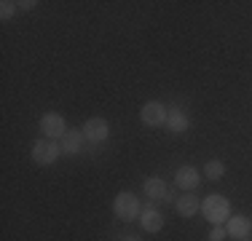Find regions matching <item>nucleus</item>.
<instances>
[{
  "label": "nucleus",
  "mask_w": 252,
  "mask_h": 241,
  "mask_svg": "<svg viewBox=\"0 0 252 241\" xmlns=\"http://www.w3.org/2000/svg\"><path fill=\"white\" fill-rule=\"evenodd\" d=\"M201 212H204V217H207L212 225H223L228 217H231V204H228V198L212 193V196H207L201 201Z\"/></svg>",
  "instance_id": "nucleus-1"
},
{
  "label": "nucleus",
  "mask_w": 252,
  "mask_h": 241,
  "mask_svg": "<svg viewBox=\"0 0 252 241\" xmlns=\"http://www.w3.org/2000/svg\"><path fill=\"white\" fill-rule=\"evenodd\" d=\"M113 212H116L118 220H134V217L142 214L140 198H137L134 193H118L116 201H113Z\"/></svg>",
  "instance_id": "nucleus-2"
},
{
  "label": "nucleus",
  "mask_w": 252,
  "mask_h": 241,
  "mask_svg": "<svg viewBox=\"0 0 252 241\" xmlns=\"http://www.w3.org/2000/svg\"><path fill=\"white\" fill-rule=\"evenodd\" d=\"M62 153V145H57V140H38L32 145V161L38 166H51Z\"/></svg>",
  "instance_id": "nucleus-3"
},
{
  "label": "nucleus",
  "mask_w": 252,
  "mask_h": 241,
  "mask_svg": "<svg viewBox=\"0 0 252 241\" xmlns=\"http://www.w3.org/2000/svg\"><path fill=\"white\" fill-rule=\"evenodd\" d=\"M40 131L46 134V140H62L64 134H67V123H64V118L59 116V113H46L43 118H40Z\"/></svg>",
  "instance_id": "nucleus-4"
},
{
  "label": "nucleus",
  "mask_w": 252,
  "mask_h": 241,
  "mask_svg": "<svg viewBox=\"0 0 252 241\" xmlns=\"http://www.w3.org/2000/svg\"><path fill=\"white\" fill-rule=\"evenodd\" d=\"M166 116H169V110H166L161 102H145L142 105V110H140V118H142V123L145 126H161V123H166Z\"/></svg>",
  "instance_id": "nucleus-5"
},
{
  "label": "nucleus",
  "mask_w": 252,
  "mask_h": 241,
  "mask_svg": "<svg viewBox=\"0 0 252 241\" xmlns=\"http://www.w3.org/2000/svg\"><path fill=\"white\" fill-rule=\"evenodd\" d=\"M225 231H228V236L231 239H250L252 236V220L250 217H244V214H233V217H228V225H225Z\"/></svg>",
  "instance_id": "nucleus-6"
},
{
  "label": "nucleus",
  "mask_w": 252,
  "mask_h": 241,
  "mask_svg": "<svg viewBox=\"0 0 252 241\" xmlns=\"http://www.w3.org/2000/svg\"><path fill=\"white\" fill-rule=\"evenodd\" d=\"M107 134H110V126H107L105 118H89L83 123V137L89 142H102V140H107Z\"/></svg>",
  "instance_id": "nucleus-7"
},
{
  "label": "nucleus",
  "mask_w": 252,
  "mask_h": 241,
  "mask_svg": "<svg viewBox=\"0 0 252 241\" xmlns=\"http://www.w3.org/2000/svg\"><path fill=\"white\" fill-rule=\"evenodd\" d=\"M175 182H177V188H183L185 193L196 190V188H199V182H201L199 169H196V166H180L177 174H175Z\"/></svg>",
  "instance_id": "nucleus-8"
},
{
  "label": "nucleus",
  "mask_w": 252,
  "mask_h": 241,
  "mask_svg": "<svg viewBox=\"0 0 252 241\" xmlns=\"http://www.w3.org/2000/svg\"><path fill=\"white\" fill-rule=\"evenodd\" d=\"M175 209L180 217H193L196 212H201V201L193 193H183L180 198H175Z\"/></svg>",
  "instance_id": "nucleus-9"
},
{
  "label": "nucleus",
  "mask_w": 252,
  "mask_h": 241,
  "mask_svg": "<svg viewBox=\"0 0 252 241\" xmlns=\"http://www.w3.org/2000/svg\"><path fill=\"white\" fill-rule=\"evenodd\" d=\"M140 225H142V231H145V233H158L161 228H164V214H161L158 209L148 207L145 212L140 214Z\"/></svg>",
  "instance_id": "nucleus-10"
},
{
  "label": "nucleus",
  "mask_w": 252,
  "mask_h": 241,
  "mask_svg": "<svg viewBox=\"0 0 252 241\" xmlns=\"http://www.w3.org/2000/svg\"><path fill=\"white\" fill-rule=\"evenodd\" d=\"M142 188H145V196L153 198V201H166L169 198V188H166V182L161 177H148Z\"/></svg>",
  "instance_id": "nucleus-11"
},
{
  "label": "nucleus",
  "mask_w": 252,
  "mask_h": 241,
  "mask_svg": "<svg viewBox=\"0 0 252 241\" xmlns=\"http://www.w3.org/2000/svg\"><path fill=\"white\" fill-rule=\"evenodd\" d=\"M86 140L83 137V131L81 129H70L67 134L62 137V153H67V155H75L78 150H81V142Z\"/></svg>",
  "instance_id": "nucleus-12"
},
{
  "label": "nucleus",
  "mask_w": 252,
  "mask_h": 241,
  "mask_svg": "<svg viewBox=\"0 0 252 241\" xmlns=\"http://www.w3.org/2000/svg\"><path fill=\"white\" fill-rule=\"evenodd\" d=\"M166 126H169V131H175V134H180V131H188L190 118L185 116L183 110H169V116H166Z\"/></svg>",
  "instance_id": "nucleus-13"
},
{
  "label": "nucleus",
  "mask_w": 252,
  "mask_h": 241,
  "mask_svg": "<svg viewBox=\"0 0 252 241\" xmlns=\"http://www.w3.org/2000/svg\"><path fill=\"white\" fill-rule=\"evenodd\" d=\"M204 174H207L209 180H223L225 164H223V161H207V166H204Z\"/></svg>",
  "instance_id": "nucleus-14"
},
{
  "label": "nucleus",
  "mask_w": 252,
  "mask_h": 241,
  "mask_svg": "<svg viewBox=\"0 0 252 241\" xmlns=\"http://www.w3.org/2000/svg\"><path fill=\"white\" fill-rule=\"evenodd\" d=\"M16 5L19 3H14V0H3V3H0V19H11V16L16 14Z\"/></svg>",
  "instance_id": "nucleus-15"
},
{
  "label": "nucleus",
  "mask_w": 252,
  "mask_h": 241,
  "mask_svg": "<svg viewBox=\"0 0 252 241\" xmlns=\"http://www.w3.org/2000/svg\"><path fill=\"white\" fill-rule=\"evenodd\" d=\"M228 236V231L223 225H212V231H209V241H223Z\"/></svg>",
  "instance_id": "nucleus-16"
},
{
  "label": "nucleus",
  "mask_w": 252,
  "mask_h": 241,
  "mask_svg": "<svg viewBox=\"0 0 252 241\" xmlns=\"http://www.w3.org/2000/svg\"><path fill=\"white\" fill-rule=\"evenodd\" d=\"M35 5H38L35 0H22V3H19V8H22V11H30V8H35Z\"/></svg>",
  "instance_id": "nucleus-17"
},
{
  "label": "nucleus",
  "mask_w": 252,
  "mask_h": 241,
  "mask_svg": "<svg viewBox=\"0 0 252 241\" xmlns=\"http://www.w3.org/2000/svg\"><path fill=\"white\" fill-rule=\"evenodd\" d=\"M121 241H142V239H140V236H124Z\"/></svg>",
  "instance_id": "nucleus-18"
},
{
  "label": "nucleus",
  "mask_w": 252,
  "mask_h": 241,
  "mask_svg": "<svg viewBox=\"0 0 252 241\" xmlns=\"http://www.w3.org/2000/svg\"><path fill=\"white\" fill-rule=\"evenodd\" d=\"M242 241H250V239H242Z\"/></svg>",
  "instance_id": "nucleus-19"
}]
</instances>
